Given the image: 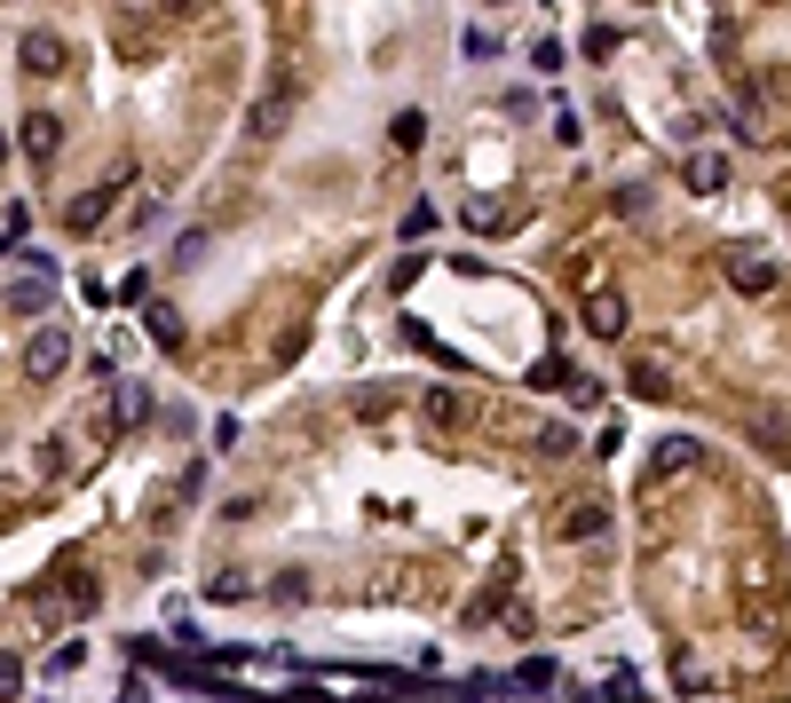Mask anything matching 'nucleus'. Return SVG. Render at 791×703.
Segmentation results:
<instances>
[{"label": "nucleus", "instance_id": "obj_32", "mask_svg": "<svg viewBox=\"0 0 791 703\" xmlns=\"http://www.w3.org/2000/svg\"><path fill=\"white\" fill-rule=\"evenodd\" d=\"M783 206H791V190H783Z\"/></svg>", "mask_w": 791, "mask_h": 703}, {"label": "nucleus", "instance_id": "obj_19", "mask_svg": "<svg viewBox=\"0 0 791 703\" xmlns=\"http://www.w3.org/2000/svg\"><path fill=\"white\" fill-rule=\"evenodd\" d=\"M531 388H578V372L563 356H546V364H531Z\"/></svg>", "mask_w": 791, "mask_h": 703}, {"label": "nucleus", "instance_id": "obj_31", "mask_svg": "<svg viewBox=\"0 0 791 703\" xmlns=\"http://www.w3.org/2000/svg\"><path fill=\"white\" fill-rule=\"evenodd\" d=\"M0 166H9V135H0Z\"/></svg>", "mask_w": 791, "mask_h": 703}, {"label": "nucleus", "instance_id": "obj_26", "mask_svg": "<svg viewBox=\"0 0 791 703\" xmlns=\"http://www.w3.org/2000/svg\"><path fill=\"white\" fill-rule=\"evenodd\" d=\"M610 48H617V32H610V24H586V56H593V63H602Z\"/></svg>", "mask_w": 791, "mask_h": 703}, {"label": "nucleus", "instance_id": "obj_7", "mask_svg": "<svg viewBox=\"0 0 791 703\" xmlns=\"http://www.w3.org/2000/svg\"><path fill=\"white\" fill-rule=\"evenodd\" d=\"M507 593H515V561H499V569H491V585L468 600V624H491V617L507 609Z\"/></svg>", "mask_w": 791, "mask_h": 703}, {"label": "nucleus", "instance_id": "obj_5", "mask_svg": "<svg viewBox=\"0 0 791 703\" xmlns=\"http://www.w3.org/2000/svg\"><path fill=\"white\" fill-rule=\"evenodd\" d=\"M16 63H24L32 80H56L72 56H63V40H56V32H24V40H16Z\"/></svg>", "mask_w": 791, "mask_h": 703}, {"label": "nucleus", "instance_id": "obj_22", "mask_svg": "<svg viewBox=\"0 0 791 703\" xmlns=\"http://www.w3.org/2000/svg\"><path fill=\"white\" fill-rule=\"evenodd\" d=\"M570 451H578L570 427H539V458H570Z\"/></svg>", "mask_w": 791, "mask_h": 703}, {"label": "nucleus", "instance_id": "obj_23", "mask_svg": "<svg viewBox=\"0 0 791 703\" xmlns=\"http://www.w3.org/2000/svg\"><path fill=\"white\" fill-rule=\"evenodd\" d=\"M24 229H32V206H9V214H0V253H16Z\"/></svg>", "mask_w": 791, "mask_h": 703}, {"label": "nucleus", "instance_id": "obj_25", "mask_svg": "<svg viewBox=\"0 0 791 703\" xmlns=\"http://www.w3.org/2000/svg\"><path fill=\"white\" fill-rule=\"evenodd\" d=\"M427 229H436V206H427V198H412V214H404V238H427Z\"/></svg>", "mask_w": 791, "mask_h": 703}, {"label": "nucleus", "instance_id": "obj_30", "mask_svg": "<svg viewBox=\"0 0 791 703\" xmlns=\"http://www.w3.org/2000/svg\"><path fill=\"white\" fill-rule=\"evenodd\" d=\"M167 9H182V16H190V9H206V0H167Z\"/></svg>", "mask_w": 791, "mask_h": 703}, {"label": "nucleus", "instance_id": "obj_20", "mask_svg": "<svg viewBox=\"0 0 791 703\" xmlns=\"http://www.w3.org/2000/svg\"><path fill=\"white\" fill-rule=\"evenodd\" d=\"M278 119H285V95H261V111H253V143H270V135H278Z\"/></svg>", "mask_w": 791, "mask_h": 703}, {"label": "nucleus", "instance_id": "obj_16", "mask_svg": "<svg viewBox=\"0 0 791 703\" xmlns=\"http://www.w3.org/2000/svg\"><path fill=\"white\" fill-rule=\"evenodd\" d=\"M151 419V395L143 388H119V404H111V427H143Z\"/></svg>", "mask_w": 791, "mask_h": 703}, {"label": "nucleus", "instance_id": "obj_17", "mask_svg": "<svg viewBox=\"0 0 791 703\" xmlns=\"http://www.w3.org/2000/svg\"><path fill=\"white\" fill-rule=\"evenodd\" d=\"M602 522H610V514L593 507V498H578V507L563 514V538H593V529H602Z\"/></svg>", "mask_w": 791, "mask_h": 703}, {"label": "nucleus", "instance_id": "obj_4", "mask_svg": "<svg viewBox=\"0 0 791 703\" xmlns=\"http://www.w3.org/2000/svg\"><path fill=\"white\" fill-rule=\"evenodd\" d=\"M16 151H24L32 166H48V158L63 151V119H56V111H24V127H16Z\"/></svg>", "mask_w": 791, "mask_h": 703}, {"label": "nucleus", "instance_id": "obj_13", "mask_svg": "<svg viewBox=\"0 0 791 703\" xmlns=\"http://www.w3.org/2000/svg\"><path fill=\"white\" fill-rule=\"evenodd\" d=\"M9 309H16V317H40V324H48V270H32L24 285H9Z\"/></svg>", "mask_w": 791, "mask_h": 703}, {"label": "nucleus", "instance_id": "obj_18", "mask_svg": "<svg viewBox=\"0 0 791 703\" xmlns=\"http://www.w3.org/2000/svg\"><path fill=\"white\" fill-rule=\"evenodd\" d=\"M388 135H396V151H420V143H427V111H396Z\"/></svg>", "mask_w": 791, "mask_h": 703}, {"label": "nucleus", "instance_id": "obj_9", "mask_svg": "<svg viewBox=\"0 0 791 703\" xmlns=\"http://www.w3.org/2000/svg\"><path fill=\"white\" fill-rule=\"evenodd\" d=\"M507 688H515V695H554V688H563V672H554V656H522Z\"/></svg>", "mask_w": 791, "mask_h": 703}, {"label": "nucleus", "instance_id": "obj_27", "mask_svg": "<svg viewBox=\"0 0 791 703\" xmlns=\"http://www.w3.org/2000/svg\"><path fill=\"white\" fill-rule=\"evenodd\" d=\"M459 48H468V56L483 63V56H499V32H475V24H468V40H459Z\"/></svg>", "mask_w": 791, "mask_h": 703}, {"label": "nucleus", "instance_id": "obj_2", "mask_svg": "<svg viewBox=\"0 0 791 703\" xmlns=\"http://www.w3.org/2000/svg\"><path fill=\"white\" fill-rule=\"evenodd\" d=\"M63 364H72V332H63V324H32V341H24V372H32V380H56Z\"/></svg>", "mask_w": 791, "mask_h": 703}, {"label": "nucleus", "instance_id": "obj_1", "mask_svg": "<svg viewBox=\"0 0 791 703\" xmlns=\"http://www.w3.org/2000/svg\"><path fill=\"white\" fill-rule=\"evenodd\" d=\"M135 182V175H111V182H95V190H80L72 206H63V229H72V238H87V229H104V214L119 206V190Z\"/></svg>", "mask_w": 791, "mask_h": 703}, {"label": "nucleus", "instance_id": "obj_15", "mask_svg": "<svg viewBox=\"0 0 791 703\" xmlns=\"http://www.w3.org/2000/svg\"><path fill=\"white\" fill-rule=\"evenodd\" d=\"M752 434H760V451H768V458H783V466H791V419H783V412H768Z\"/></svg>", "mask_w": 791, "mask_h": 703}, {"label": "nucleus", "instance_id": "obj_12", "mask_svg": "<svg viewBox=\"0 0 791 703\" xmlns=\"http://www.w3.org/2000/svg\"><path fill=\"white\" fill-rule=\"evenodd\" d=\"M143 332H151V341L167 348V356H182V317L167 309V300H151V309H143Z\"/></svg>", "mask_w": 791, "mask_h": 703}, {"label": "nucleus", "instance_id": "obj_10", "mask_svg": "<svg viewBox=\"0 0 791 703\" xmlns=\"http://www.w3.org/2000/svg\"><path fill=\"white\" fill-rule=\"evenodd\" d=\"M420 419L427 427H459V419H468V395H459V388H427L420 395Z\"/></svg>", "mask_w": 791, "mask_h": 703}, {"label": "nucleus", "instance_id": "obj_14", "mask_svg": "<svg viewBox=\"0 0 791 703\" xmlns=\"http://www.w3.org/2000/svg\"><path fill=\"white\" fill-rule=\"evenodd\" d=\"M396 404H404L396 388H356V395H349V412H356V419H388Z\"/></svg>", "mask_w": 791, "mask_h": 703}, {"label": "nucleus", "instance_id": "obj_3", "mask_svg": "<svg viewBox=\"0 0 791 703\" xmlns=\"http://www.w3.org/2000/svg\"><path fill=\"white\" fill-rule=\"evenodd\" d=\"M729 285H736L744 300H768V293L783 285V270H776L768 253H744V246H736V253H729Z\"/></svg>", "mask_w": 791, "mask_h": 703}, {"label": "nucleus", "instance_id": "obj_11", "mask_svg": "<svg viewBox=\"0 0 791 703\" xmlns=\"http://www.w3.org/2000/svg\"><path fill=\"white\" fill-rule=\"evenodd\" d=\"M681 182H688V190H697V198H712L720 182H729V158H720V151H697V158H688V166H681Z\"/></svg>", "mask_w": 791, "mask_h": 703}, {"label": "nucleus", "instance_id": "obj_29", "mask_svg": "<svg viewBox=\"0 0 791 703\" xmlns=\"http://www.w3.org/2000/svg\"><path fill=\"white\" fill-rule=\"evenodd\" d=\"M634 395H665V372H657V364H634Z\"/></svg>", "mask_w": 791, "mask_h": 703}, {"label": "nucleus", "instance_id": "obj_6", "mask_svg": "<svg viewBox=\"0 0 791 703\" xmlns=\"http://www.w3.org/2000/svg\"><path fill=\"white\" fill-rule=\"evenodd\" d=\"M578 324L593 332V341H617V332H625V300H617V293H586Z\"/></svg>", "mask_w": 791, "mask_h": 703}, {"label": "nucleus", "instance_id": "obj_8", "mask_svg": "<svg viewBox=\"0 0 791 703\" xmlns=\"http://www.w3.org/2000/svg\"><path fill=\"white\" fill-rule=\"evenodd\" d=\"M697 458H705V451L688 443V434H665V443L649 451V475H657V482H665V475H688V466H697Z\"/></svg>", "mask_w": 791, "mask_h": 703}, {"label": "nucleus", "instance_id": "obj_28", "mask_svg": "<svg viewBox=\"0 0 791 703\" xmlns=\"http://www.w3.org/2000/svg\"><path fill=\"white\" fill-rule=\"evenodd\" d=\"M80 664H87V648H80V641H63V648L48 656V672H80Z\"/></svg>", "mask_w": 791, "mask_h": 703}, {"label": "nucleus", "instance_id": "obj_33", "mask_svg": "<svg viewBox=\"0 0 791 703\" xmlns=\"http://www.w3.org/2000/svg\"><path fill=\"white\" fill-rule=\"evenodd\" d=\"M491 9H499V0H491Z\"/></svg>", "mask_w": 791, "mask_h": 703}, {"label": "nucleus", "instance_id": "obj_24", "mask_svg": "<svg viewBox=\"0 0 791 703\" xmlns=\"http://www.w3.org/2000/svg\"><path fill=\"white\" fill-rule=\"evenodd\" d=\"M468 229H507V206H499V198H483V206H468Z\"/></svg>", "mask_w": 791, "mask_h": 703}, {"label": "nucleus", "instance_id": "obj_21", "mask_svg": "<svg viewBox=\"0 0 791 703\" xmlns=\"http://www.w3.org/2000/svg\"><path fill=\"white\" fill-rule=\"evenodd\" d=\"M16 695H24V656L0 648V703H16Z\"/></svg>", "mask_w": 791, "mask_h": 703}]
</instances>
